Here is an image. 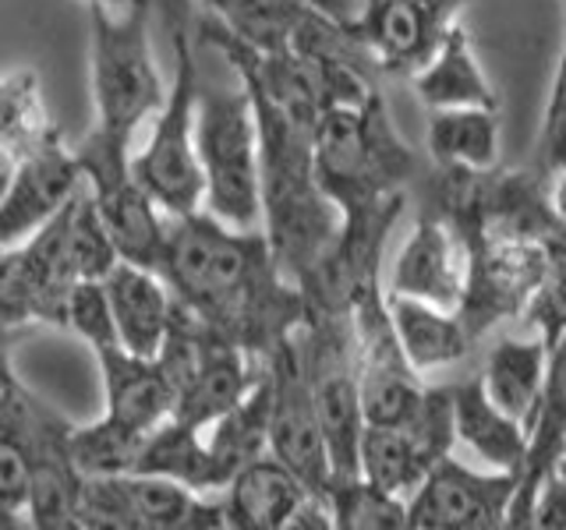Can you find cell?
Returning <instances> with one entry per match:
<instances>
[{
  "label": "cell",
  "instance_id": "d590c367",
  "mask_svg": "<svg viewBox=\"0 0 566 530\" xmlns=\"http://www.w3.org/2000/svg\"><path fill=\"white\" fill-rule=\"evenodd\" d=\"M563 29H566V0H563Z\"/></svg>",
  "mask_w": 566,
  "mask_h": 530
},
{
  "label": "cell",
  "instance_id": "1f68e13d",
  "mask_svg": "<svg viewBox=\"0 0 566 530\" xmlns=\"http://www.w3.org/2000/svg\"><path fill=\"white\" fill-rule=\"evenodd\" d=\"M531 530H566V481L548 470L538 485L535 509H531Z\"/></svg>",
  "mask_w": 566,
  "mask_h": 530
},
{
  "label": "cell",
  "instance_id": "d4e9b609",
  "mask_svg": "<svg viewBox=\"0 0 566 530\" xmlns=\"http://www.w3.org/2000/svg\"><path fill=\"white\" fill-rule=\"evenodd\" d=\"M61 135L53 128L40 75L32 67H11L0 88V152H4V167L18 163L43 141Z\"/></svg>",
  "mask_w": 566,
  "mask_h": 530
},
{
  "label": "cell",
  "instance_id": "603a6c76",
  "mask_svg": "<svg viewBox=\"0 0 566 530\" xmlns=\"http://www.w3.org/2000/svg\"><path fill=\"white\" fill-rule=\"evenodd\" d=\"M453 446L439 442L421 428H394V424H368L361 438V477L379 488L411 499L418 485Z\"/></svg>",
  "mask_w": 566,
  "mask_h": 530
},
{
  "label": "cell",
  "instance_id": "cb8c5ba5",
  "mask_svg": "<svg viewBox=\"0 0 566 530\" xmlns=\"http://www.w3.org/2000/svg\"><path fill=\"white\" fill-rule=\"evenodd\" d=\"M424 146L436 170L489 173L503 156L500 110L489 106H457V110H429Z\"/></svg>",
  "mask_w": 566,
  "mask_h": 530
},
{
  "label": "cell",
  "instance_id": "6da1fadb",
  "mask_svg": "<svg viewBox=\"0 0 566 530\" xmlns=\"http://www.w3.org/2000/svg\"><path fill=\"white\" fill-rule=\"evenodd\" d=\"M159 273L195 318L262 358L308 318V297L280 269L265 230L227 226L206 209L170 216Z\"/></svg>",
  "mask_w": 566,
  "mask_h": 530
},
{
  "label": "cell",
  "instance_id": "5b68a950",
  "mask_svg": "<svg viewBox=\"0 0 566 530\" xmlns=\"http://www.w3.org/2000/svg\"><path fill=\"white\" fill-rule=\"evenodd\" d=\"M199 64L191 32L174 35V78L164 110L132 152V173L167 216H191L206 209V173L199 156Z\"/></svg>",
  "mask_w": 566,
  "mask_h": 530
},
{
  "label": "cell",
  "instance_id": "ba28073f",
  "mask_svg": "<svg viewBox=\"0 0 566 530\" xmlns=\"http://www.w3.org/2000/svg\"><path fill=\"white\" fill-rule=\"evenodd\" d=\"M517 488L521 474L471 467L450 453L407 499V512L415 530H500L510 527Z\"/></svg>",
  "mask_w": 566,
  "mask_h": 530
},
{
  "label": "cell",
  "instance_id": "484cf974",
  "mask_svg": "<svg viewBox=\"0 0 566 530\" xmlns=\"http://www.w3.org/2000/svg\"><path fill=\"white\" fill-rule=\"evenodd\" d=\"M336 530H403L411 527L403 495L379 488L368 477H336L326 488Z\"/></svg>",
  "mask_w": 566,
  "mask_h": 530
},
{
  "label": "cell",
  "instance_id": "3957f363",
  "mask_svg": "<svg viewBox=\"0 0 566 530\" xmlns=\"http://www.w3.org/2000/svg\"><path fill=\"white\" fill-rule=\"evenodd\" d=\"M315 170L340 212H358L403 194L418 159L389 124L382 96H376L318 114Z\"/></svg>",
  "mask_w": 566,
  "mask_h": 530
},
{
  "label": "cell",
  "instance_id": "4316f807",
  "mask_svg": "<svg viewBox=\"0 0 566 530\" xmlns=\"http://www.w3.org/2000/svg\"><path fill=\"white\" fill-rule=\"evenodd\" d=\"M149 435L124 428L111 417H96L93 424H75L71 428V459L82 477H117L138 467L142 446Z\"/></svg>",
  "mask_w": 566,
  "mask_h": 530
},
{
  "label": "cell",
  "instance_id": "83f0119b",
  "mask_svg": "<svg viewBox=\"0 0 566 530\" xmlns=\"http://www.w3.org/2000/svg\"><path fill=\"white\" fill-rule=\"evenodd\" d=\"M524 318H527V329L542 332L548 343H556L566 332V230H559L553 237L545 279H542L538 294L531 297Z\"/></svg>",
  "mask_w": 566,
  "mask_h": 530
},
{
  "label": "cell",
  "instance_id": "d6a6232c",
  "mask_svg": "<svg viewBox=\"0 0 566 530\" xmlns=\"http://www.w3.org/2000/svg\"><path fill=\"white\" fill-rule=\"evenodd\" d=\"M548 205H553L556 220L566 226V167L548 177Z\"/></svg>",
  "mask_w": 566,
  "mask_h": 530
},
{
  "label": "cell",
  "instance_id": "e0dca14e",
  "mask_svg": "<svg viewBox=\"0 0 566 530\" xmlns=\"http://www.w3.org/2000/svg\"><path fill=\"white\" fill-rule=\"evenodd\" d=\"M308 495L312 488L280 456L262 453L227 485V523L234 530H291L294 512Z\"/></svg>",
  "mask_w": 566,
  "mask_h": 530
},
{
  "label": "cell",
  "instance_id": "5bb4252c",
  "mask_svg": "<svg viewBox=\"0 0 566 530\" xmlns=\"http://www.w3.org/2000/svg\"><path fill=\"white\" fill-rule=\"evenodd\" d=\"M85 181L120 258L159 269V262H164V252H167V237H170V216L156 205L153 194L138 184L132 167L96 170V173H88Z\"/></svg>",
  "mask_w": 566,
  "mask_h": 530
},
{
  "label": "cell",
  "instance_id": "ac0fdd59",
  "mask_svg": "<svg viewBox=\"0 0 566 530\" xmlns=\"http://www.w3.org/2000/svg\"><path fill=\"white\" fill-rule=\"evenodd\" d=\"M548 361H553V343L542 332L531 329L527 336L503 332L495 336L482 361V382L489 396L503 406L506 414L517 417L524 428H531L542 400V389L548 379Z\"/></svg>",
  "mask_w": 566,
  "mask_h": 530
},
{
  "label": "cell",
  "instance_id": "7a4b0ae2",
  "mask_svg": "<svg viewBox=\"0 0 566 530\" xmlns=\"http://www.w3.org/2000/svg\"><path fill=\"white\" fill-rule=\"evenodd\" d=\"M156 0L128 11L88 8V82L96 124L82 152L132 159L138 131H149L170 96V82L156 64L149 18Z\"/></svg>",
  "mask_w": 566,
  "mask_h": 530
},
{
  "label": "cell",
  "instance_id": "52a82bcc",
  "mask_svg": "<svg viewBox=\"0 0 566 530\" xmlns=\"http://www.w3.org/2000/svg\"><path fill=\"white\" fill-rule=\"evenodd\" d=\"M82 283L78 265L67 247V220L64 212L50 220L40 234L22 244L4 247L0 262V308L4 326H61L67 329L71 294Z\"/></svg>",
  "mask_w": 566,
  "mask_h": 530
},
{
  "label": "cell",
  "instance_id": "44dd1931",
  "mask_svg": "<svg viewBox=\"0 0 566 530\" xmlns=\"http://www.w3.org/2000/svg\"><path fill=\"white\" fill-rule=\"evenodd\" d=\"M135 470L170 477V481H181L185 488L199 495L227 491V485L234 481V474H238L209 446L202 428H195V424L177 421V417H167L159 428L149 432Z\"/></svg>",
  "mask_w": 566,
  "mask_h": 530
},
{
  "label": "cell",
  "instance_id": "277c9868",
  "mask_svg": "<svg viewBox=\"0 0 566 530\" xmlns=\"http://www.w3.org/2000/svg\"><path fill=\"white\" fill-rule=\"evenodd\" d=\"M199 156L206 173V212L238 230L262 223V124L255 99L241 88L202 85Z\"/></svg>",
  "mask_w": 566,
  "mask_h": 530
},
{
  "label": "cell",
  "instance_id": "f546056e",
  "mask_svg": "<svg viewBox=\"0 0 566 530\" xmlns=\"http://www.w3.org/2000/svg\"><path fill=\"white\" fill-rule=\"evenodd\" d=\"M32 502V453L14 432L0 428V512L4 523L29 527Z\"/></svg>",
  "mask_w": 566,
  "mask_h": 530
},
{
  "label": "cell",
  "instance_id": "d6986e66",
  "mask_svg": "<svg viewBox=\"0 0 566 530\" xmlns=\"http://www.w3.org/2000/svg\"><path fill=\"white\" fill-rule=\"evenodd\" d=\"M386 305H389V315H394L400 347L418 375H436V371L460 364L478 340L468 326V318L453 308H439V305H429V300L389 294V290H386Z\"/></svg>",
  "mask_w": 566,
  "mask_h": 530
},
{
  "label": "cell",
  "instance_id": "2e32d148",
  "mask_svg": "<svg viewBox=\"0 0 566 530\" xmlns=\"http://www.w3.org/2000/svg\"><path fill=\"white\" fill-rule=\"evenodd\" d=\"M453 396V432L457 446L464 449L478 467L524 474L531 435L524 424L506 414L489 396L482 375H468L450 385Z\"/></svg>",
  "mask_w": 566,
  "mask_h": 530
},
{
  "label": "cell",
  "instance_id": "4fadbf2b",
  "mask_svg": "<svg viewBox=\"0 0 566 530\" xmlns=\"http://www.w3.org/2000/svg\"><path fill=\"white\" fill-rule=\"evenodd\" d=\"M88 350L99 364L103 417L142 435H149L167 417H174V385L159 358H138L120 343L117 332L88 343Z\"/></svg>",
  "mask_w": 566,
  "mask_h": 530
},
{
  "label": "cell",
  "instance_id": "f1b7e54d",
  "mask_svg": "<svg viewBox=\"0 0 566 530\" xmlns=\"http://www.w3.org/2000/svg\"><path fill=\"white\" fill-rule=\"evenodd\" d=\"M563 167H566V40H563L556 71H553V82H548L545 110H542L538 138H535V170L545 181Z\"/></svg>",
  "mask_w": 566,
  "mask_h": 530
},
{
  "label": "cell",
  "instance_id": "30bf717a",
  "mask_svg": "<svg viewBox=\"0 0 566 530\" xmlns=\"http://www.w3.org/2000/svg\"><path fill=\"white\" fill-rule=\"evenodd\" d=\"M78 149L64 146L61 135L43 141L18 163L4 167V199H0V244H22L57 220L85 188Z\"/></svg>",
  "mask_w": 566,
  "mask_h": 530
},
{
  "label": "cell",
  "instance_id": "7c38bea8",
  "mask_svg": "<svg viewBox=\"0 0 566 530\" xmlns=\"http://www.w3.org/2000/svg\"><path fill=\"white\" fill-rule=\"evenodd\" d=\"M471 4L474 0H379L361 32V43L379 71L411 78L429 64Z\"/></svg>",
  "mask_w": 566,
  "mask_h": 530
},
{
  "label": "cell",
  "instance_id": "ffe728a7",
  "mask_svg": "<svg viewBox=\"0 0 566 530\" xmlns=\"http://www.w3.org/2000/svg\"><path fill=\"white\" fill-rule=\"evenodd\" d=\"M531 449L521 474V488L510 506V527H531V509H535L538 485L545 474L556 467L566 453V332L553 343V361H548V379L542 389L535 421H531Z\"/></svg>",
  "mask_w": 566,
  "mask_h": 530
},
{
  "label": "cell",
  "instance_id": "836d02e7",
  "mask_svg": "<svg viewBox=\"0 0 566 530\" xmlns=\"http://www.w3.org/2000/svg\"><path fill=\"white\" fill-rule=\"evenodd\" d=\"M142 4V0H85V8H111V11H128Z\"/></svg>",
  "mask_w": 566,
  "mask_h": 530
},
{
  "label": "cell",
  "instance_id": "8992f818",
  "mask_svg": "<svg viewBox=\"0 0 566 530\" xmlns=\"http://www.w3.org/2000/svg\"><path fill=\"white\" fill-rule=\"evenodd\" d=\"M78 527H114V530H220L227 523V506L209 495L185 488L181 481L159 474H117L85 477Z\"/></svg>",
  "mask_w": 566,
  "mask_h": 530
},
{
  "label": "cell",
  "instance_id": "9c48e42d",
  "mask_svg": "<svg viewBox=\"0 0 566 530\" xmlns=\"http://www.w3.org/2000/svg\"><path fill=\"white\" fill-rule=\"evenodd\" d=\"M273 379V414H270V453L280 456L315 495H326L333 485V459L318 421L312 379L301 358L297 329L270 358Z\"/></svg>",
  "mask_w": 566,
  "mask_h": 530
},
{
  "label": "cell",
  "instance_id": "4dcf8cb0",
  "mask_svg": "<svg viewBox=\"0 0 566 530\" xmlns=\"http://www.w3.org/2000/svg\"><path fill=\"white\" fill-rule=\"evenodd\" d=\"M305 8L323 18V22H329V25L344 29V32L358 35V40H361V32L368 25V18L376 14L379 0H305Z\"/></svg>",
  "mask_w": 566,
  "mask_h": 530
},
{
  "label": "cell",
  "instance_id": "e575fe53",
  "mask_svg": "<svg viewBox=\"0 0 566 530\" xmlns=\"http://www.w3.org/2000/svg\"><path fill=\"white\" fill-rule=\"evenodd\" d=\"M553 470H556V474L563 477V481H566V453H563V456L556 459V467H553Z\"/></svg>",
  "mask_w": 566,
  "mask_h": 530
},
{
  "label": "cell",
  "instance_id": "7402d4cb",
  "mask_svg": "<svg viewBox=\"0 0 566 530\" xmlns=\"http://www.w3.org/2000/svg\"><path fill=\"white\" fill-rule=\"evenodd\" d=\"M418 99L429 110H457V106H489L500 110V93L478 61L464 25H457L421 71L411 75Z\"/></svg>",
  "mask_w": 566,
  "mask_h": 530
},
{
  "label": "cell",
  "instance_id": "9a60e30c",
  "mask_svg": "<svg viewBox=\"0 0 566 530\" xmlns=\"http://www.w3.org/2000/svg\"><path fill=\"white\" fill-rule=\"evenodd\" d=\"M120 343L138 358H159L177 318V294L167 276L149 265L117 262L103 279Z\"/></svg>",
  "mask_w": 566,
  "mask_h": 530
},
{
  "label": "cell",
  "instance_id": "8fae6325",
  "mask_svg": "<svg viewBox=\"0 0 566 530\" xmlns=\"http://www.w3.org/2000/svg\"><path fill=\"white\" fill-rule=\"evenodd\" d=\"M471 287L468 234L442 212L429 209L400 244L389 269V294L418 297L439 308L460 311Z\"/></svg>",
  "mask_w": 566,
  "mask_h": 530
}]
</instances>
